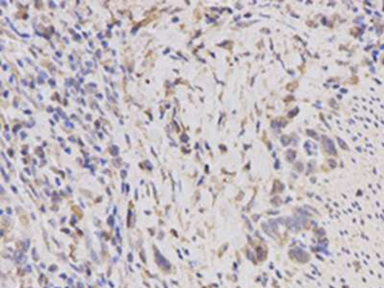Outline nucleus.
Segmentation results:
<instances>
[{"mask_svg": "<svg viewBox=\"0 0 384 288\" xmlns=\"http://www.w3.org/2000/svg\"><path fill=\"white\" fill-rule=\"evenodd\" d=\"M325 140H326V141H324V146H325L326 150L328 153H330V154H332V153L334 154V153H335V149H334V146H333L332 142L328 138H325Z\"/></svg>", "mask_w": 384, "mask_h": 288, "instance_id": "obj_1", "label": "nucleus"}]
</instances>
